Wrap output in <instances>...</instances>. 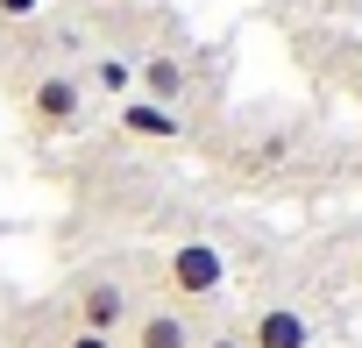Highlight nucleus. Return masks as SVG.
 Listing matches in <instances>:
<instances>
[{
	"mask_svg": "<svg viewBox=\"0 0 362 348\" xmlns=\"http://www.w3.org/2000/svg\"><path fill=\"white\" fill-rule=\"evenodd\" d=\"M135 93H142L149 107H170L177 93H185V64H177V57H149V64H135Z\"/></svg>",
	"mask_w": 362,
	"mask_h": 348,
	"instance_id": "423d86ee",
	"label": "nucleus"
},
{
	"mask_svg": "<svg viewBox=\"0 0 362 348\" xmlns=\"http://www.w3.org/2000/svg\"><path fill=\"white\" fill-rule=\"evenodd\" d=\"M242 341H249V348H313V327H305L298 306H263Z\"/></svg>",
	"mask_w": 362,
	"mask_h": 348,
	"instance_id": "39448f33",
	"label": "nucleus"
},
{
	"mask_svg": "<svg viewBox=\"0 0 362 348\" xmlns=\"http://www.w3.org/2000/svg\"><path fill=\"white\" fill-rule=\"evenodd\" d=\"M29 8H36V0H0V15H8V22H15V15H29Z\"/></svg>",
	"mask_w": 362,
	"mask_h": 348,
	"instance_id": "9b49d317",
	"label": "nucleus"
},
{
	"mask_svg": "<svg viewBox=\"0 0 362 348\" xmlns=\"http://www.w3.org/2000/svg\"><path fill=\"white\" fill-rule=\"evenodd\" d=\"M57 348H121V341H100V334H78V327H71V334H64Z\"/></svg>",
	"mask_w": 362,
	"mask_h": 348,
	"instance_id": "1a4fd4ad",
	"label": "nucleus"
},
{
	"mask_svg": "<svg viewBox=\"0 0 362 348\" xmlns=\"http://www.w3.org/2000/svg\"><path fill=\"white\" fill-rule=\"evenodd\" d=\"M192 313L185 306H142L135 327H128V348H192Z\"/></svg>",
	"mask_w": 362,
	"mask_h": 348,
	"instance_id": "20e7f679",
	"label": "nucleus"
},
{
	"mask_svg": "<svg viewBox=\"0 0 362 348\" xmlns=\"http://www.w3.org/2000/svg\"><path fill=\"white\" fill-rule=\"evenodd\" d=\"M135 291H128V277H114V270H86L78 284H71V327L78 334H100V341H121L128 327H135Z\"/></svg>",
	"mask_w": 362,
	"mask_h": 348,
	"instance_id": "f257e3e1",
	"label": "nucleus"
},
{
	"mask_svg": "<svg viewBox=\"0 0 362 348\" xmlns=\"http://www.w3.org/2000/svg\"><path fill=\"white\" fill-rule=\"evenodd\" d=\"M192 348H249V341H242V334H199Z\"/></svg>",
	"mask_w": 362,
	"mask_h": 348,
	"instance_id": "9d476101",
	"label": "nucleus"
},
{
	"mask_svg": "<svg viewBox=\"0 0 362 348\" xmlns=\"http://www.w3.org/2000/svg\"><path fill=\"white\" fill-rule=\"evenodd\" d=\"M78 114H86V79L50 71V79L29 86V128H36V135H71Z\"/></svg>",
	"mask_w": 362,
	"mask_h": 348,
	"instance_id": "7ed1b4c3",
	"label": "nucleus"
},
{
	"mask_svg": "<svg viewBox=\"0 0 362 348\" xmlns=\"http://www.w3.org/2000/svg\"><path fill=\"white\" fill-rule=\"evenodd\" d=\"M121 128H128V135H142V142H177V135H185L170 107H149V100H135V107L121 114Z\"/></svg>",
	"mask_w": 362,
	"mask_h": 348,
	"instance_id": "0eeeda50",
	"label": "nucleus"
},
{
	"mask_svg": "<svg viewBox=\"0 0 362 348\" xmlns=\"http://www.w3.org/2000/svg\"><path fill=\"white\" fill-rule=\"evenodd\" d=\"M86 86H100V93H135V64H121V57H100Z\"/></svg>",
	"mask_w": 362,
	"mask_h": 348,
	"instance_id": "6e6552de",
	"label": "nucleus"
},
{
	"mask_svg": "<svg viewBox=\"0 0 362 348\" xmlns=\"http://www.w3.org/2000/svg\"><path fill=\"white\" fill-rule=\"evenodd\" d=\"M228 284V256L214 249V242H177L170 256H163V291H170V306H199V298H214Z\"/></svg>",
	"mask_w": 362,
	"mask_h": 348,
	"instance_id": "f03ea898",
	"label": "nucleus"
}]
</instances>
